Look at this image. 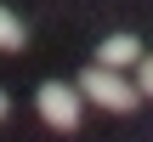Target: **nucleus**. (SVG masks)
<instances>
[{
    "label": "nucleus",
    "mask_w": 153,
    "mask_h": 142,
    "mask_svg": "<svg viewBox=\"0 0 153 142\" xmlns=\"http://www.w3.org/2000/svg\"><path fill=\"white\" fill-rule=\"evenodd\" d=\"M74 91H79L85 102H102V108H114V114H131V108L142 102V91H136L125 74H114V68H97V63L79 74V85H74Z\"/></svg>",
    "instance_id": "nucleus-1"
},
{
    "label": "nucleus",
    "mask_w": 153,
    "mask_h": 142,
    "mask_svg": "<svg viewBox=\"0 0 153 142\" xmlns=\"http://www.w3.org/2000/svg\"><path fill=\"white\" fill-rule=\"evenodd\" d=\"M34 102H40V120H45L51 131H74V125H79V102H85V97H79L74 85H62V80H45Z\"/></svg>",
    "instance_id": "nucleus-2"
},
{
    "label": "nucleus",
    "mask_w": 153,
    "mask_h": 142,
    "mask_svg": "<svg viewBox=\"0 0 153 142\" xmlns=\"http://www.w3.org/2000/svg\"><path fill=\"white\" fill-rule=\"evenodd\" d=\"M136 63H142V40H136V34H108V40L97 46V68L125 74V68H136Z\"/></svg>",
    "instance_id": "nucleus-3"
},
{
    "label": "nucleus",
    "mask_w": 153,
    "mask_h": 142,
    "mask_svg": "<svg viewBox=\"0 0 153 142\" xmlns=\"http://www.w3.org/2000/svg\"><path fill=\"white\" fill-rule=\"evenodd\" d=\"M23 40H28V34H23V23L0 6V51H23Z\"/></svg>",
    "instance_id": "nucleus-4"
},
{
    "label": "nucleus",
    "mask_w": 153,
    "mask_h": 142,
    "mask_svg": "<svg viewBox=\"0 0 153 142\" xmlns=\"http://www.w3.org/2000/svg\"><path fill=\"white\" fill-rule=\"evenodd\" d=\"M136 91H142V97H153V57H142V63H136Z\"/></svg>",
    "instance_id": "nucleus-5"
},
{
    "label": "nucleus",
    "mask_w": 153,
    "mask_h": 142,
    "mask_svg": "<svg viewBox=\"0 0 153 142\" xmlns=\"http://www.w3.org/2000/svg\"><path fill=\"white\" fill-rule=\"evenodd\" d=\"M6 108H11V102H6V91H0V120H6Z\"/></svg>",
    "instance_id": "nucleus-6"
}]
</instances>
